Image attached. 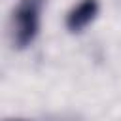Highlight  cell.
I'll use <instances>...</instances> for the list:
<instances>
[{"instance_id":"7a4b0ae2","label":"cell","mask_w":121,"mask_h":121,"mask_svg":"<svg viewBox=\"0 0 121 121\" xmlns=\"http://www.w3.org/2000/svg\"><path fill=\"white\" fill-rule=\"evenodd\" d=\"M98 15V0H81L66 15V28L70 32H81Z\"/></svg>"},{"instance_id":"6da1fadb","label":"cell","mask_w":121,"mask_h":121,"mask_svg":"<svg viewBox=\"0 0 121 121\" xmlns=\"http://www.w3.org/2000/svg\"><path fill=\"white\" fill-rule=\"evenodd\" d=\"M43 0H21L11 17V40L17 49L28 47L40 30Z\"/></svg>"}]
</instances>
